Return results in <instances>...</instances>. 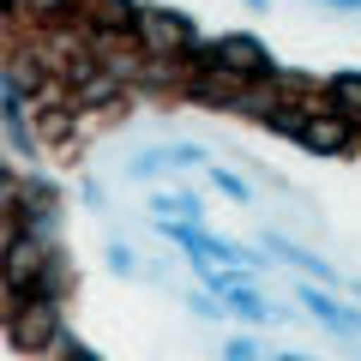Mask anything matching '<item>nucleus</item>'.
<instances>
[{
	"label": "nucleus",
	"instance_id": "nucleus-3",
	"mask_svg": "<svg viewBox=\"0 0 361 361\" xmlns=\"http://www.w3.org/2000/svg\"><path fill=\"white\" fill-rule=\"evenodd\" d=\"M301 145H307V151H349V139H355V127H349V121H337V115H307L301 121V133H295Z\"/></svg>",
	"mask_w": 361,
	"mask_h": 361
},
{
	"label": "nucleus",
	"instance_id": "nucleus-1",
	"mask_svg": "<svg viewBox=\"0 0 361 361\" xmlns=\"http://www.w3.org/2000/svg\"><path fill=\"white\" fill-rule=\"evenodd\" d=\"M205 66H217V73L229 78H247V73H265V49H259L253 37H217L205 54H199Z\"/></svg>",
	"mask_w": 361,
	"mask_h": 361
},
{
	"label": "nucleus",
	"instance_id": "nucleus-6",
	"mask_svg": "<svg viewBox=\"0 0 361 361\" xmlns=\"http://www.w3.org/2000/svg\"><path fill=\"white\" fill-rule=\"evenodd\" d=\"M331 97H337V103H361V73H337L331 78Z\"/></svg>",
	"mask_w": 361,
	"mask_h": 361
},
{
	"label": "nucleus",
	"instance_id": "nucleus-7",
	"mask_svg": "<svg viewBox=\"0 0 361 361\" xmlns=\"http://www.w3.org/2000/svg\"><path fill=\"white\" fill-rule=\"evenodd\" d=\"M211 180H217V187H223V193H229V199H241V205H247V180H235L229 169H217V175H211Z\"/></svg>",
	"mask_w": 361,
	"mask_h": 361
},
{
	"label": "nucleus",
	"instance_id": "nucleus-10",
	"mask_svg": "<svg viewBox=\"0 0 361 361\" xmlns=\"http://www.w3.org/2000/svg\"><path fill=\"white\" fill-rule=\"evenodd\" d=\"M337 6H361V0H337Z\"/></svg>",
	"mask_w": 361,
	"mask_h": 361
},
{
	"label": "nucleus",
	"instance_id": "nucleus-5",
	"mask_svg": "<svg viewBox=\"0 0 361 361\" xmlns=\"http://www.w3.org/2000/svg\"><path fill=\"white\" fill-rule=\"evenodd\" d=\"M139 30H145L151 42H157V49H180V42L193 37L180 13H139Z\"/></svg>",
	"mask_w": 361,
	"mask_h": 361
},
{
	"label": "nucleus",
	"instance_id": "nucleus-9",
	"mask_svg": "<svg viewBox=\"0 0 361 361\" xmlns=\"http://www.w3.org/2000/svg\"><path fill=\"white\" fill-rule=\"evenodd\" d=\"M37 6H42V13H61V6H66V0H37Z\"/></svg>",
	"mask_w": 361,
	"mask_h": 361
},
{
	"label": "nucleus",
	"instance_id": "nucleus-4",
	"mask_svg": "<svg viewBox=\"0 0 361 361\" xmlns=\"http://www.w3.org/2000/svg\"><path fill=\"white\" fill-rule=\"evenodd\" d=\"M49 337H54V301L37 295V301L13 319V343H18V349H42Z\"/></svg>",
	"mask_w": 361,
	"mask_h": 361
},
{
	"label": "nucleus",
	"instance_id": "nucleus-2",
	"mask_svg": "<svg viewBox=\"0 0 361 361\" xmlns=\"http://www.w3.org/2000/svg\"><path fill=\"white\" fill-rule=\"evenodd\" d=\"M42 271H49V247H42V241H30V235H25V241L6 247V283H13V289H30Z\"/></svg>",
	"mask_w": 361,
	"mask_h": 361
},
{
	"label": "nucleus",
	"instance_id": "nucleus-8",
	"mask_svg": "<svg viewBox=\"0 0 361 361\" xmlns=\"http://www.w3.org/2000/svg\"><path fill=\"white\" fill-rule=\"evenodd\" d=\"M223 355H229V361H253V343H229Z\"/></svg>",
	"mask_w": 361,
	"mask_h": 361
}]
</instances>
